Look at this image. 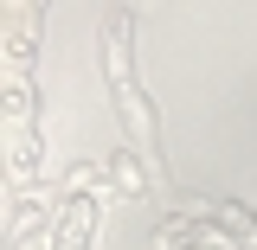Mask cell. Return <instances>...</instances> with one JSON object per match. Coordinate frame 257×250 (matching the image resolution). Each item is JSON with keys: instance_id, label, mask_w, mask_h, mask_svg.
I'll return each mask as SVG.
<instances>
[{"instance_id": "1", "label": "cell", "mask_w": 257, "mask_h": 250, "mask_svg": "<svg viewBox=\"0 0 257 250\" xmlns=\"http://www.w3.org/2000/svg\"><path fill=\"white\" fill-rule=\"evenodd\" d=\"M109 71H116V109H122V122H128V135H135V148H142V154H155V122H148L142 96H135V84H128V52H122V32L109 39Z\"/></svg>"}]
</instances>
